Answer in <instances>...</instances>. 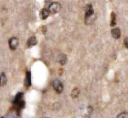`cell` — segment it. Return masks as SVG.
Instances as JSON below:
<instances>
[{
  "label": "cell",
  "instance_id": "obj_1",
  "mask_svg": "<svg viewBox=\"0 0 128 118\" xmlns=\"http://www.w3.org/2000/svg\"><path fill=\"white\" fill-rule=\"evenodd\" d=\"M13 104L18 109L20 110L24 107L25 106V102L23 100V94L22 93H18L17 95L13 100Z\"/></svg>",
  "mask_w": 128,
  "mask_h": 118
},
{
  "label": "cell",
  "instance_id": "obj_2",
  "mask_svg": "<svg viewBox=\"0 0 128 118\" xmlns=\"http://www.w3.org/2000/svg\"><path fill=\"white\" fill-rule=\"evenodd\" d=\"M60 4L58 2H53V3H52V4L49 5V7H48V10L50 11L51 13L56 14V13H57V12H60Z\"/></svg>",
  "mask_w": 128,
  "mask_h": 118
},
{
  "label": "cell",
  "instance_id": "obj_3",
  "mask_svg": "<svg viewBox=\"0 0 128 118\" xmlns=\"http://www.w3.org/2000/svg\"><path fill=\"white\" fill-rule=\"evenodd\" d=\"M53 87H54V89L55 90V91L58 94H61L64 89L63 84L59 80H56L53 82Z\"/></svg>",
  "mask_w": 128,
  "mask_h": 118
},
{
  "label": "cell",
  "instance_id": "obj_4",
  "mask_svg": "<svg viewBox=\"0 0 128 118\" xmlns=\"http://www.w3.org/2000/svg\"><path fill=\"white\" fill-rule=\"evenodd\" d=\"M19 44V41L16 37H12L9 40V46L12 50H15Z\"/></svg>",
  "mask_w": 128,
  "mask_h": 118
},
{
  "label": "cell",
  "instance_id": "obj_5",
  "mask_svg": "<svg viewBox=\"0 0 128 118\" xmlns=\"http://www.w3.org/2000/svg\"><path fill=\"white\" fill-rule=\"evenodd\" d=\"M26 87H30L31 85V73L30 71H27L26 74V78L24 80Z\"/></svg>",
  "mask_w": 128,
  "mask_h": 118
},
{
  "label": "cell",
  "instance_id": "obj_6",
  "mask_svg": "<svg viewBox=\"0 0 128 118\" xmlns=\"http://www.w3.org/2000/svg\"><path fill=\"white\" fill-rule=\"evenodd\" d=\"M96 18V16L95 13L94 14H92V15H90V16L85 17V22L87 25H90V24L94 22Z\"/></svg>",
  "mask_w": 128,
  "mask_h": 118
},
{
  "label": "cell",
  "instance_id": "obj_7",
  "mask_svg": "<svg viewBox=\"0 0 128 118\" xmlns=\"http://www.w3.org/2000/svg\"><path fill=\"white\" fill-rule=\"evenodd\" d=\"M94 14V10L93 6L91 4H88L86 7V14H85V17L90 16V15H92V14Z\"/></svg>",
  "mask_w": 128,
  "mask_h": 118
},
{
  "label": "cell",
  "instance_id": "obj_8",
  "mask_svg": "<svg viewBox=\"0 0 128 118\" xmlns=\"http://www.w3.org/2000/svg\"><path fill=\"white\" fill-rule=\"evenodd\" d=\"M112 36H113L114 38H116V39L120 38V36H121V31H120V29L118 28L112 29Z\"/></svg>",
  "mask_w": 128,
  "mask_h": 118
},
{
  "label": "cell",
  "instance_id": "obj_9",
  "mask_svg": "<svg viewBox=\"0 0 128 118\" xmlns=\"http://www.w3.org/2000/svg\"><path fill=\"white\" fill-rule=\"evenodd\" d=\"M50 11L47 9H43L40 12V17L42 20H46L48 17L49 16Z\"/></svg>",
  "mask_w": 128,
  "mask_h": 118
},
{
  "label": "cell",
  "instance_id": "obj_10",
  "mask_svg": "<svg viewBox=\"0 0 128 118\" xmlns=\"http://www.w3.org/2000/svg\"><path fill=\"white\" fill-rule=\"evenodd\" d=\"M37 44V39L35 36H31L27 42L28 47H32Z\"/></svg>",
  "mask_w": 128,
  "mask_h": 118
},
{
  "label": "cell",
  "instance_id": "obj_11",
  "mask_svg": "<svg viewBox=\"0 0 128 118\" xmlns=\"http://www.w3.org/2000/svg\"><path fill=\"white\" fill-rule=\"evenodd\" d=\"M7 78L6 75L2 72L1 75H0V86H4L7 84Z\"/></svg>",
  "mask_w": 128,
  "mask_h": 118
},
{
  "label": "cell",
  "instance_id": "obj_12",
  "mask_svg": "<svg viewBox=\"0 0 128 118\" xmlns=\"http://www.w3.org/2000/svg\"><path fill=\"white\" fill-rule=\"evenodd\" d=\"M59 62L62 65H64V64H65L67 62H68V57H67V56L65 55V54H62L60 55L59 56Z\"/></svg>",
  "mask_w": 128,
  "mask_h": 118
},
{
  "label": "cell",
  "instance_id": "obj_13",
  "mask_svg": "<svg viewBox=\"0 0 128 118\" xmlns=\"http://www.w3.org/2000/svg\"><path fill=\"white\" fill-rule=\"evenodd\" d=\"M111 19H112L111 20V23H110L111 26H114L115 25H116V15H115L114 12L112 13Z\"/></svg>",
  "mask_w": 128,
  "mask_h": 118
},
{
  "label": "cell",
  "instance_id": "obj_14",
  "mask_svg": "<svg viewBox=\"0 0 128 118\" xmlns=\"http://www.w3.org/2000/svg\"><path fill=\"white\" fill-rule=\"evenodd\" d=\"M79 93H80V91H79V90H78V88H74V89H73V90L72 91L71 95H72V96L73 98H76L78 96Z\"/></svg>",
  "mask_w": 128,
  "mask_h": 118
},
{
  "label": "cell",
  "instance_id": "obj_15",
  "mask_svg": "<svg viewBox=\"0 0 128 118\" xmlns=\"http://www.w3.org/2000/svg\"><path fill=\"white\" fill-rule=\"evenodd\" d=\"M117 118H128V114L127 112H123V113H121L120 114H119L117 116Z\"/></svg>",
  "mask_w": 128,
  "mask_h": 118
},
{
  "label": "cell",
  "instance_id": "obj_16",
  "mask_svg": "<svg viewBox=\"0 0 128 118\" xmlns=\"http://www.w3.org/2000/svg\"><path fill=\"white\" fill-rule=\"evenodd\" d=\"M124 46L125 47L128 49V37H127L124 40Z\"/></svg>",
  "mask_w": 128,
  "mask_h": 118
}]
</instances>
